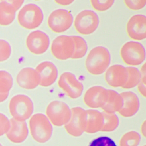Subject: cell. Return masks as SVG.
Here are the masks:
<instances>
[{
    "label": "cell",
    "instance_id": "1",
    "mask_svg": "<svg viewBox=\"0 0 146 146\" xmlns=\"http://www.w3.org/2000/svg\"><path fill=\"white\" fill-rule=\"evenodd\" d=\"M111 54L106 48L97 46L89 53L86 60L85 67L89 73L98 76L104 73L111 62Z\"/></svg>",
    "mask_w": 146,
    "mask_h": 146
},
{
    "label": "cell",
    "instance_id": "2",
    "mask_svg": "<svg viewBox=\"0 0 146 146\" xmlns=\"http://www.w3.org/2000/svg\"><path fill=\"white\" fill-rule=\"evenodd\" d=\"M9 110L13 118L18 121H25L33 113L34 105L31 99L27 96L17 95L10 100Z\"/></svg>",
    "mask_w": 146,
    "mask_h": 146
},
{
    "label": "cell",
    "instance_id": "3",
    "mask_svg": "<svg viewBox=\"0 0 146 146\" xmlns=\"http://www.w3.org/2000/svg\"><path fill=\"white\" fill-rule=\"evenodd\" d=\"M29 128L31 136L39 143L47 141L52 135L51 124L46 117L42 113H36L31 117Z\"/></svg>",
    "mask_w": 146,
    "mask_h": 146
},
{
    "label": "cell",
    "instance_id": "4",
    "mask_svg": "<svg viewBox=\"0 0 146 146\" xmlns=\"http://www.w3.org/2000/svg\"><path fill=\"white\" fill-rule=\"evenodd\" d=\"M43 14L41 8L33 4H28L21 9L18 15V21L23 28L33 30L42 23Z\"/></svg>",
    "mask_w": 146,
    "mask_h": 146
},
{
    "label": "cell",
    "instance_id": "5",
    "mask_svg": "<svg viewBox=\"0 0 146 146\" xmlns=\"http://www.w3.org/2000/svg\"><path fill=\"white\" fill-rule=\"evenodd\" d=\"M121 58L124 63L131 66L141 64L146 58L145 48L137 42L130 41L125 43L120 50Z\"/></svg>",
    "mask_w": 146,
    "mask_h": 146
},
{
    "label": "cell",
    "instance_id": "6",
    "mask_svg": "<svg viewBox=\"0 0 146 146\" xmlns=\"http://www.w3.org/2000/svg\"><path fill=\"white\" fill-rule=\"evenodd\" d=\"M99 17L91 10H84L79 13L74 20V27L82 35H87L94 33L99 25Z\"/></svg>",
    "mask_w": 146,
    "mask_h": 146
},
{
    "label": "cell",
    "instance_id": "7",
    "mask_svg": "<svg viewBox=\"0 0 146 146\" xmlns=\"http://www.w3.org/2000/svg\"><path fill=\"white\" fill-rule=\"evenodd\" d=\"M73 18L70 12L64 9H58L52 13L48 19L50 29L56 33L68 30L73 23Z\"/></svg>",
    "mask_w": 146,
    "mask_h": 146
},
{
    "label": "cell",
    "instance_id": "8",
    "mask_svg": "<svg viewBox=\"0 0 146 146\" xmlns=\"http://www.w3.org/2000/svg\"><path fill=\"white\" fill-rule=\"evenodd\" d=\"M74 51V45L72 36L62 35L55 38L51 46L52 55L59 60L71 58Z\"/></svg>",
    "mask_w": 146,
    "mask_h": 146
},
{
    "label": "cell",
    "instance_id": "9",
    "mask_svg": "<svg viewBox=\"0 0 146 146\" xmlns=\"http://www.w3.org/2000/svg\"><path fill=\"white\" fill-rule=\"evenodd\" d=\"M28 50L36 55H41L46 52L50 44L48 36L41 31H35L31 33L26 39Z\"/></svg>",
    "mask_w": 146,
    "mask_h": 146
},
{
    "label": "cell",
    "instance_id": "10",
    "mask_svg": "<svg viewBox=\"0 0 146 146\" xmlns=\"http://www.w3.org/2000/svg\"><path fill=\"white\" fill-rule=\"evenodd\" d=\"M146 17L138 14L130 19L126 25V31L131 39L141 41L146 38Z\"/></svg>",
    "mask_w": 146,
    "mask_h": 146
},
{
    "label": "cell",
    "instance_id": "11",
    "mask_svg": "<svg viewBox=\"0 0 146 146\" xmlns=\"http://www.w3.org/2000/svg\"><path fill=\"white\" fill-rule=\"evenodd\" d=\"M40 79L39 85L49 87L57 80L58 71L54 64L50 61H44L39 64L36 68Z\"/></svg>",
    "mask_w": 146,
    "mask_h": 146
},
{
    "label": "cell",
    "instance_id": "12",
    "mask_svg": "<svg viewBox=\"0 0 146 146\" xmlns=\"http://www.w3.org/2000/svg\"><path fill=\"white\" fill-rule=\"evenodd\" d=\"M58 84L60 88L72 97L79 96L82 91V84L74 74L70 72H64L60 76Z\"/></svg>",
    "mask_w": 146,
    "mask_h": 146
},
{
    "label": "cell",
    "instance_id": "13",
    "mask_svg": "<svg viewBox=\"0 0 146 146\" xmlns=\"http://www.w3.org/2000/svg\"><path fill=\"white\" fill-rule=\"evenodd\" d=\"M128 77L126 67L121 65H114L109 67L107 70L105 76L106 82L113 87H123Z\"/></svg>",
    "mask_w": 146,
    "mask_h": 146
},
{
    "label": "cell",
    "instance_id": "14",
    "mask_svg": "<svg viewBox=\"0 0 146 146\" xmlns=\"http://www.w3.org/2000/svg\"><path fill=\"white\" fill-rule=\"evenodd\" d=\"M10 122V129L6 134L7 138L13 143L23 142L29 135V130L26 122L18 121L13 118L11 119Z\"/></svg>",
    "mask_w": 146,
    "mask_h": 146
},
{
    "label": "cell",
    "instance_id": "15",
    "mask_svg": "<svg viewBox=\"0 0 146 146\" xmlns=\"http://www.w3.org/2000/svg\"><path fill=\"white\" fill-rule=\"evenodd\" d=\"M17 82L23 88L32 90L39 85L40 79L35 70L27 67L22 69L19 72L17 77Z\"/></svg>",
    "mask_w": 146,
    "mask_h": 146
},
{
    "label": "cell",
    "instance_id": "16",
    "mask_svg": "<svg viewBox=\"0 0 146 146\" xmlns=\"http://www.w3.org/2000/svg\"><path fill=\"white\" fill-rule=\"evenodd\" d=\"M17 11L8 1L0 2V25L7 26L15 19Z\"/></svg>",
    "mask_w": 146,
    "mask_h": 146
},
{
    "label": "cell",
    "instance_id": "17",
    "mask_svg": "<svg viewBox=\"0 0 146 146\" xmlns=\"http://www.w3.org/2000/svg\"><path fill=\"white\" fill-rule=\"evenodd\" d=\"M74 45V51L71 58L78 59L83 58L87 53L88 45L85 40L81 36H72Z\"/></svg>",
    "mask_w": 146,
    "mask_h": 146
},
{
    "label": "cell",
    "instance_id": "18",
    "mask_svg": "<svg viewBox=\"0 0 146 146\" xmlns=\"http://www.w3.org/2000/svg\"><path fill=\"white\" fill-rule=\"evenodd\" d=\"M128 74V79L123 88H131L138 85L141 81V75L140 71L133 67H126Z\"/></svg>",
    "mask_w": 146,
    "mask_h": 146
},
{
    "label": "cell",
    "instance_id": "19",
    "mask_svg": "<svg viewBox=\"0 0 146 146\" xmlns=\"http://www.w3.org/2000/svg\"><path fill=\"white\" fill-rule=\"evenodd\" d=\"M13 85L11 75L5 71H0V93H9Z\"/></svg>",
    "mask_w": 146,
    "mask_h": 146
},
{
    "label": "cell",
    "instance_id": "20",
    "mask_svg": "<svg viewBox=\"0 0 146 146\" xmlns=\"http://www.w3.org/2000/svg\"><path fill=\"white\" fill-rule=\"evenodd\" d=\"M11 54V48L9 43L4 40H0V62L8 59Z\"/></svg>",
    "mask_w": 146,
    "mask_h": 146
},
{
    "label": "cell",
    "instance_id": "21",
    "mask_svg": "<svg viewBox=\"0 0 146 146\" xmlns=\"http://www.w3.org/2000/svg\"><path fill=\"white\" fill-rule=\"evenodd\" d=\"M114 1H91L90 3L96 11L102 12L110 9L114 4Z\"/></svg>",
    "mask_w": 146,
    "mask_h": 146
},
{
    "label": "cell",
    "instance_id": "22",
    "mask_svg": "<svg viewBox=\"0 0 146 146\" xmlns=\"http://www.w3.org/2000/svg\"><path fill=\"white\" fill-rule=\"evenodd\" d=\"M89 146H117L115 142L110 137L102 136L93 140Z\"/></svg>",
    "mask_w": 146,
    "mask_h": 146
},
{
    "label": "cell",
    "instance_id": "23",
    "mask_svg": "<svg viewBox=\"0 0 146 146\" xmlns=\"http://www.w3.org/2000/svg\"><path fill=\"white\" fill-rule=\"evenodd\" d=\"M125 5L132 11H138L143 8L146 5V0L141 1H124Z\"/></svg>",
    "mask_w": 146,
    "mask_h": 146
},
{
    "label": "cell",
    "instance_id": "24",
    "mask_svg": "<svg viewBox=\"0 0 146 146\" xmlns=\"http://www.w3.org/2000/svg\"><path fill=\"white\" fill-rule=\"evenodd\" d=\"M10 127V120L5 115L0 113V136L6 134Z\"/></svg>",
    "mask_w": 146,
    "mask_h": 146
},
{
    "label": "cell",
    "instance_id": "25",
    "mask_svg": "<svg viewBox=\"0 0 146 146\" xmlns=\"http://www.w3.org/2000/svg\"><path fill=\"white\" fill-rule=\"evenodd\" d=\"M141 81L138 84V89L139 91L141 93L143 94H145V84H146V67L145 64H144L142 66L141 69Z\"/></svg>",
    "mask_w": 146,
    "mask_h": 146
},
{
    "label": "cell",
    "instance_id": "26",
    "mask_svg": "<svg viewBox=\"0 0 146 146\" xmlns=\"http://www.w3.org/2000/svg\"><path fill=\"white\" fill-rule=\"evenodd\" d=\"M11 3L13 8L15 9L16 11H18L22 6L23 4L24 1L20 0V1H8Z\"/></svg>",
    "mask_w": 146,
    "mask_h": 146
},
{
    "label": "cell",
    "instance_id": "27",
    "mask_svg": "<svg viewBox=\"0 0 146 146\" xmlns=\"http://www.w3.org/2000/svg\"><path fill=\"white\" fill-rule=\"evenodd\" d=\"M74 1L71 0H58L55 1V2L60 5L67 6L72 4Z\"/></svg>",
    "mask_w": 146,
    "mask_h": 146
},
{
    "label": "cell",
    "instance_id": "28",
    "mask_svg": "<svg viewBox=\"0 0 146 146\" xmlns=\"http://www.w3.org/2000/svg\"><path fill=\"white\" fill-rule=\"evenodd\" d=\"M9 96V93H0V102H3L6 100Z\"/></svg>",
    "mask_w": 146,
    "mask_h": 146
},
{
    "label": "cell",
    "instance_id": "29",
    "mask_svg": "<svg viewBox=\"0 0 146 146\" xmlns=\"http://www.w3.org/2000/svg\"><path fill=\"white\" fill-rule=\"evenodd\" d=\"M0 146H2V145L1 143H0Z\"/></svg>",
    "mask_w": 146,
    "mask_h": 146
}]
</instances>
